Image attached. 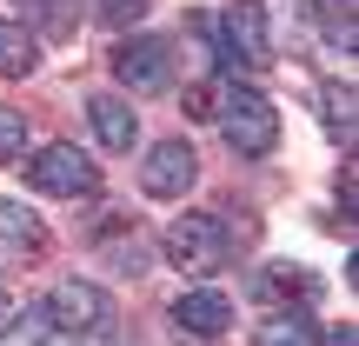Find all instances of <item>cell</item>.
<instances>
[{
	"mask_svg": "<svg viewBox=\"0 0 359 346\" xmlns=\"http://www.w3.org/2000/svg\"><path fill=\"white\" fill-rule=\"evenodd\" d=\"M34 60H40L34 34H27L20 20H0V74H7V80H27V74H34Z\"/></svg>",
	"mask_w": 359,
	"mask_h": 346,
	"instance_id": "cell-11",
	"label": "cell"
},
{
	"mask_svg": "<svg viewBox=\"0 0 359 346\" xmlns=\"http://www.w3.org/2000/svg\"><path fill=\"white\" fill-rule=\"evenodd\" d=\"M27 27H47V34H67L74 27V0H20Z\"/></svg>",
	"mask_w": 359,
	"mask_h": 346,
	"instance_id": "cell-16",
	"label": "cell"
},
{
	"mask_svg": "<svg viewBox=\"0 0 359 346\" xmlns=\"http://www.w3.org/2000/svg\"><path fill=\"white\" fill-rule=\"evenodd\" d=\"M219 53H226L233 67H266L273 60V40H266V7H259V0H233L226 13H219Z\"/></svg>",
	"mask_w": 359,
	"mask_h": 346,
	"instance_id": "cell-4",
	"label": "cell"
},
{
	"mask_svg": "<svg viewBox=\"0 0 359 346\" xmlns=\"http://www.w3.org/2000/svg\"><path fill=\"white\" fill-rule=\"evenodd\" d=\"M193 173H200V160H193L187 140H160V147H147V160H140V187L154 193V200H180V193L193 187Z\"/></svg>",
	"mask_w": 359,
	"mask_h": 346,
	"instance_id": "cell-7",
	"label": "cell"
},
{
	"mask_svg": "<svg viewBox=\"0 0 359 346\" xmlns=\"http://www.w3.org/2000/svg\"><path fill=\"white\" fill-rule=\"evenodd\" d=\"M114 74H120V87H133V93H167L173 87V47L154 40V34L120 40L114 47Z\"/></svg>",
	"mask_w": 359,
	"mask_h": 346,
	"instance_id": "cell-5",
	"label": "cell"
},
{
	"mask_svg": "<svg viewBox=\"0 0 359 346\" xmlns=\"http://www.w3.org/2000/svg\"><path fill=\"white\" fill-rule=\"evenodd\" d=\"M326 346H359V340H353V326H333V333H326Z\"/></svg>",
	"mask_w": 359,
	"mask_h": 346,
	"instance_id": "cell-21",
	"label": "cell"
},
{
	"mask_svg": "<svg viewBox=\"0 0 359 346\" xmlns=\"http://www.w3.org/2000/svg\"><path fill=\"white\" fill-rule=\"evenodd\" d=\"M219 127H226V147L246 154V160L280 147V114H273V100L253 93V87H226L219 93Z\"/></svg>",
	"mask_w": 359,
	"mask_h": 346,
	"instance_id": "cell-1",
	"label": "cell"
},
{
	"mask_svg": "<svg viewBox=\"0 0 359 346\" xmlns=\"http://www.w3.org/2000/svg\"><path fill=\"white\" fill-rule=\"evenodd\" d=\"M167 260L180 273H213L226 267V227L213 213H180L167 227Z\"/></svg>",
	"mask_w": 359,
	"mask_h": 346,
	"instance_id": "cell-2",
	"label": "cell"
},
{
	"mask_svg": "<svg viewBox=\"0 0 359 346\" xmlns=\"http://www.w3.org/2000/svg\"><path fill=\"white\" fill-rule=\"evenodd\" d=\"M47 333H53L47 307H27V313H13V320L0 326V346H47Z\"/></svg>",
	"mask_w": 359,
	"mask_h": 346,
	"instance_id": "cell-12",
	"label": "cell"
},
{
	"mask_svg": "<svg viewBox=\"0 0 359 346\" xmlns=\"http://www.w3.org/2000/svg\"><path fill=\"white\" fill-rule=\"evenodd\" d=\"M147 7H154V0H100V20H107V27H133Z\"/></svg>",
	"mask_w": 359,
	"mask_h": 346,
	"instance_id": "cell-20",
	"label": "cell"
},
{
	"mask_svg": "<svg viewBox=\"0 0 359 346\" xmlns=\"http://www.w3.org/2000/svg\"><path fill=\"white\" fill-rule=\"evenodd\" d=\"M47 320L67 326V333H100L107 320H114V307H107V293L93 280H60L47 300Z\"/></svg>",
	"mask_w": 359,
	"mask_h": 346,
	"instance_id": "cell-6",
	"label": "cell"
},
{
	"mask_svg": "<svg viewBox=\"0 0 359 346\" xmlns=\"http://www.w3.org/2000/svg\"><path fill=\"white\" fill-rule=\"evenodd\" d=\"M100 246H107V260H114L120 273H140L147 267V240H140V233H107Z\"/></svg>",
	"mask_w": 359,
	"mask_h": 346,
	"instance_id": "cell-17",
	"label": "cell"
},
{
	"mask_svg": "<svg viewBox=\"0 0 359 346\" xmlns=\"http://www.w3.org/2000/svg\"><path fill=\"white\" fill-rule=\"evenodd\" d=\"M0 307H7V293H0Z\"/></svg>",
	"mask_w": 359,
	"mask_h": 346,
	"instance_id": "cell-22",
	"label": "cell"
},
{
	"mask_svg": "<svg viewBox=\"0 0 359 346\" xmlns=\"http://www.w3.org/2000/svg\"><path fill=\"white\" fill-rule=\"evenodd\" d=\"M320 114L339 147H353V87H320Z\"/></svg>",
	"mask_w": 359,
	"mask_h": 346,
	"instance_id": "cell-13",
	"label": "cell"
},
{
	"mask_svg": "<svg viewBox=\"0 0 359 346\" xmlns=\"http://www.w3.org/2000/svg\"><path fill=\"white\" fill-rule=\"evenodd\" d=\"M293 293H313V273H299V267H266L259 273V300H293Z\"/></svg>",
	"mask_w": 359,
	"mask_h": 346,
	"instance_id": "cell-15",
	"label": "cell"
},
{
	"mask_svg": "<svg viewBox=\"0 0 359 346\" xmlns=\"http://www.w3.org/2000/svg\"><path fill=\"white\" fill-rule=\"evenodd\" d=\"M219 93L226 87H213V80H193L180 100H187V120H219Z\"/></svg>",
	"mask_w": 359,
	"mask_h": 346,
	"instance_id": "cell-18",
	"label": "cell"
},
{
	"mask_svg": "<svg viewBox=\"0 0 359 346\" xmlns=\"http://www.w3.org/2000/svg\"><path fill=\"white\" fill-rule=\"evenodd\" d=\"M47 227L34 220V206L27 200H0V260H13V267H34V260H47Z\"/></svg>",
	"mask_w": 359,
	"mask_h": 346,
	"instance_id": "cell-8",
	"label": "cell"
},
{
	"mask_svg": "<svg viewBox=\"0 0 359 346\" xmlns=\"http://www.w3.org/2000/svg\"><path fill=\"white\" fill-rule=\"evenodd\" d=\"M173 320L187 326V333H200V340H219V333L233 326V300L213 293V286H193V293L173 300Z\"/></svg>",
	"mask_w": 359,
	"mask_h": 346,
	"instance_id": "cell-9",
	"label": "cell"
},
{
	"mask_svg": "<svg viewBox=\"0 0 359 346\" xmlns=\"http://www.w3.org/2000/svg\"><path fill=\"white\" fill-rule=\"evenodd\" d=\"M253 346H313V326L299 320V313H280V320H266L253 333Z\"/></svg>",
	"mask_w": 359,
	"mask_h": 346,
	"instance_id": "cell-14",
	"label": "cell"
},
{
	"mask_svg": "<svg viewBox=\"0 0 359 346\" xmlns=\"http://www.w3.org/2000/svg\"><path fill=\"white\" fill-rule=\"evenodd\" d=\"M27 147V120L13 114V107H0V160H13Z\"/></svg>",
	"mask_w": 359,
	"mask_h": 346,
	"instance_id": "cell-19",
	"label": "cell"
},
{
	"mask_svg": "<svg viewBox=\"0 0 359 346\" xmlns=\"http://www.w3.org/2000/svg\"><path fill=\"white\" fill-rule=\"evenodd\" d=\"M27 187L34 193H60V200H80V193L100 187V173H93V160L80 154V147L53 140V147H40V154L27 160Z\"/></svg>",
	"mask_w": 359,
	"mask_h": 346,
	"instance_id": "cell-3",
	"label": "cell"
},
{
	"mask_svg": "<svg viewBox=\"0 0 359 346\" xmlns=\"http://www.w3.org/2000/svg\"><path fill=\"white\" fill-rule=\"evenodd\" d=\"M87 120H93V133H100V147L133 154V140H140V120H133V107L120 100V93H93V100H87Z\"/></svg>",
	"mask_w": 359,
	"mask_h": 346,
	"instance_id": "cell-10",
	"label": "cell"
}]
</instances>
